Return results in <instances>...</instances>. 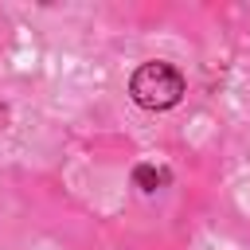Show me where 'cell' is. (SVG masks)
<instances>
[{
    "label": "cell",
    "instance_id": "1",
    "mask_svg": "<svg viewBox=\"0 0 250 250\" xmlns=\"http://www.w3.org/2000/svg\"><path fill=\"white\" fill-rule=\"evenodd\" d=\"M129 94L141 109H172L184 98V74L168 62H145V66H137Z\"/></svg>",
    "mask_w": 250,
    "mask_h": 250
},
{
    "label": "cell",
    "instance_id": "2",
    "mask_svg": "<svg viewBox=\"0 0 250 250\" xmlns=\"http://www.w3.org/2000/svg\"><path fill=\"white\" fill-rule=\"evenodd\" d=\"M133 180H137L141 191H160V188L172 184V172L168 168H156V164H137L133 168Z\"/></svg>",
    "mask_w": 250,
    "mask_h": 250
}]
</instances>
